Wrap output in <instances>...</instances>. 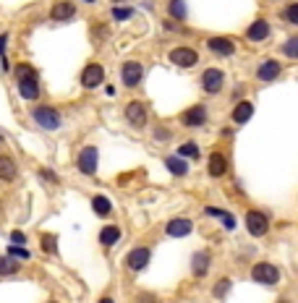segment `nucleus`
I'll use <instances>...</instances> for the list:
<instances>
[{
  "mask_svg": "<svg viewBox=\"0 0 298 303\" xmlns=\"http://www.w3.org/2000/svg\"><path fill=\"white\" fill-rule=\"evenodd\" d=\"M251 115H254V104H251V102H238L236 110H233V120L236 123H246Z\"/></svg>",
  "mask_w": 298,
  "mask_h": 303,
  "instance_id": "obj_20",
  "label": "nucleus"
},
{
  "mask_svg": "<svg viewBox=\"0 0 298 303\" xmlns=\"http://www.w3.org/2000/svg\"><path fill=\"white\" fill-rule=\"evenodd\" d=\"M32 71H34L32 66H18V78H21V76H29Z\"/></svg>",
  "mask_w": 298,
  "mask_h": 303,
  "instance_id": "obj_37",
  "label": "nucleus"
},
{
  "mask_svg": "<svg viewBox=\"0 0 298 303\" xmlns=\"http://www.w3.org/2000/svg\"><path fill=\"white\" fill-rule=\"evenodd\" d=\"M112 3H123V0H112Z\"/></svg>",
  "mask_w": 298,
  "mask_h": 303,
  "instance_id": "obj_41",
  "label": "nucleus"
},
{
  "mask_svg": "<svg viewBox=\"0 0 298 303\" xmlns=\"http://www.w3.org/2000/svg\"><path fill=\"white\" fill-rule=\"evenodd\" d=\"M89 3H94V0H89Z\"/></svg>",
  "mask_w": 298,
  "mask_h": 303,
  "instance_id": "obj_42",
  "label": "nucleus"
},
{
  "mask_svg": "<svg viewBox=\"0 0 298 303\" xmlns=\"http://www.w3.org/2000/svg\"><path fill=\"white\" fill-rule=\"evenodd\" d=\"M16 176H18L16 162L10 160L8 154H0V178L3 180H16Z\"/></svg>",
  "mask_w": 298,
  "mask_h": 303,
  "instance_id": "obj_18",
  "label": "nucleus"
},
{
  "mask_svg": "<svg viewBox=\"0 0 298 303\" xmlns=\"http://www.w3.org/2000/svg\"><path fill=\"white\" fill-rule=\"evenodd\" d=\"M100 303H112L110 298H100Z\"/></svg>",
  "mask_w": 298,
  "mask_h": 303,
  "instance_id": "obj_40",
  "label": "nucleus"
},
{
  "mask_svg": "<svg viewBox=\"0 0 298 303\" xmlns=\"http://www.w3.org/2000/svg\"><path fill=\"white\" fill-rule=\"evenodd\" d=\"M225 170H228L225 157L220 154V152H214V154L210 157V176L212 178H220V176H225Z\"/></svg>",
  "mask_w": 298,
  "mask_h": 303,
  "instance_id": "obj_19",
  "label": "nucleus"
},
{
  "mask_svg": "<svg viewBox=\"0 0 298 303\" xmlns=\"http://www.w3.org/2000/svg\"><path fill=\"white\" fill-rule=\"evenodd\" d=\"M246 228H248L251 236H264L267 228H270V222H267V217L262 214V212L251 209V212H246Z\"/></svg>",
  "mask_w": 298,
  "mask_h": 303,
  "instance_id": "obj_7",
  "label": "nucleus"
},
{
  "mask_svg": "<svg viewBox=\"0 0 298 303\" xmlns=\"http://www.w3.org/2000/svg\"><path fill=\"white\" fill-rule=\"evenodd\" d=\"M92 206H94V212L100 214V217H108L110 214V199H105V196H94V199H92Z\"/></svg>",
  "mask_w": 298,
  "mask_h": 303,
  "instance_id": "obj_26",
  "label": "nucleus"
},
{
  "mask_svg": "<svg viewBox=\"0 0 298 303\" xmlns=\"http://www.w3.org/2000/svg\"><path fill=\"white\" fill-rule=\"evenodd\" d=\"M207 48H210L214 55H222V58H228V55L236 52V44H233L230 40H225V37H212V40L207 42Z\"/></svg>",
  "mask_w": 298,
  "mask_h": 303,
  "instance_id": "obj_14",
  "label": "nucleus"
},
{
  "mask_svg": "<svg viewBox=\"0 0 298 303\" xmlns=\"http://www.w3.org/2000/svg\"><path fill=\"white\" fill-rule=\"evenodd\" d=\"M6 44H8V34H0V55L6 52Z\"/></svg>",
  "mask_w": 298,
  "mask_h": 303,
  "instance_id": "obj_38",
  "label": "nucleus"
},
{
  "mask_svg": "<svg viewBox=\"0 0 298 303\" xmlns=\"http://www.w3.org/2000/svg\"><path fill=\"white\" fill-rule=\"evenodd\" d=\"M142 74H144V68H142V63H136V60L123 63V68H120V78H123L126 86H136L142 81Z\"/></svg>",
  "mask_w": 298,
  "mask_h": 303,
  "instance_id": "obj_8",
  "label": "nucleus"
},
{
  "mask_svg": "<svg viewBox=\"0 0 298 303\" xmlns=\"http://www.w3.org/2000/svg\"><path fill=\"white\" fill-rule=\"evenodd\" d=\"M18 94L24 100H37L40 97V81H37V71H32L29 76L18 78Z\"/></svg>",
  "mask_w": 298,
  "mask_h": 303,
  "instance_id": "obj_4",
  "label": "nucleus"
},
{
  "mask_svg": "<svg viewBox=\"0 0 298 303\" xmlns=\"http://www.w3.org/2000/svg\"><path fill=\"white\" fill-rule=\"evenodd\" d=\"M102 78H105V68H102L100 63H89L84 68V74H82V84L86 89H94V86L102 84Z\"/></svg>",
  "mask_w": 298,
  "mask_h": 303,
  "instance_id": "obj_6",
  "label": "nucleus"
},
{
  "mask_svg": "<svg viewBox=\"0 0 298 303\" xmlns=\"http://www.w3.org/2000/svg\"><path fill=\"white\" fill-rule=\"evenodd\" d=\"M280 71H282V66L278 60H267V63H262L256 68V78L259 81H274V78L280 76Z\"/></svg>",
  "mask_w": 298,
  "mask_h": 303,
  "instance_id": "obj_15",
  "label": "nucleus"
},
{
  "mask_svg": "<svg viewBox=\"0 0 298 303\" xmlns=\"http://www.w3.org/2000/svg\"><path fill=\"white\" fill-rule=\"evenodd\" d=\"M118 238H120V228H116V225H110V228H105L100 232V243H105V246L118 243Z\"/></svg>",
  "mask_w": 298,
  "mask_h": 303,
  "instance_id": "obj_23",
  "label": "nucleus"
},
{
  "mask_svg": "<svg viewBox=\"0 0 298 303\" xmlns=\"http://www.w3.org/2000/svg\"><path fill=\"white\" fill-rule=\"evenodd\" d=\"M78 170H82L84 176H94L97 172V149L94 146L82 149V154H78Z\"/></svg>",
  "mask_w": 298,
  "mask_h": 303,
  "instance_id": "obj_9",
  "label": "nucleus"
},
{
  "mask_svg": "<svg viewBox=\"0 0 298 303\" xmlns=\"http://www.w3.org/2000/svg\"><path fill=\"white\" fill-rule=\"evenodd\" d=\"M32 118H34V123H37L40 128H44V131H55V128H60V115H58V110H52V108H34Z\"/></svg>",
  "mask_w": 298,
  "mask_h": 303,
  "instance_id": "obj_1",
  "label": "nucleus"
},
{
  "mask_svg": "<svg viewBox=\"0 0 298 303\" xmlns=\"http://www.w3.org/2000/svg\"><path fill=\"white\" fill-rule=\"evenodd\" d=\"M76 16V6L74 3H66V0H60V3H55L52 10H50V18L52 21H68Z\"/></svg>",
  "mask_w": 298,
  "mask_h": 303,
  "instance_id": "obj_13",
  "label": "nucleus"
},
{
  "mask_svg": "<svg viewBox=\"0 0 298 303\" xmlns=\"http://www.w3.org/2000/svg\"><path fill=\"white\" fill-rule=\"evenodd\" d=\"M285 55H288V58L298 55V37H290L288 42H285Z\"/></svg>",
  "mask_w": 298,
  "mask_h": 303,
  "instance_id": "obj_32",
  "label": "nucleus"
},
{
  "mask_svg": "<svg viewBox=\"0 0 298 303\" xmlns=\"http://www.w3.org/2000/svg\"><path fill=\"white\" fill-rule=\"evenodd\" d=\"M8 256H16V259H29V251L21 248V246H10L8 248Z\"/></svg>",
  "mask_w": 298,
  "mask_h": 303,
  "instance_id": "obj_34",
  "label": "nucleus"
},
{
  "mask_svg": "<svg viewBox=\"0 0 298 303\" xmlns=\"http://www.w3.org/2000/svg\"><path fill=\"white\" fill-rule=\"evenodd\" d=\"M228 290H230V280H228V277H222L220 282L214 285V290H212V293H214V298H225V293H228Z\"/></svg>",
  "mask_w": 298,
  "mask_h": 303,
  "instance_id": "obj_29",
  "label": "nucleus"
},
{
  "mask_svg": "<svg viewBox=\"0 0 298 303\" xmlns=\"http://www.w3.org/2000/svg\"><path fill=\"white\" fill-rule=\"evenodd\" d=\"M246 37H248L251 42H262V40H267V37H270V24H267L264 18H256L254 24L248 26Z\"/></svg>",
  "mask_w": 298,
  "mask_h": 303,
  "instance_id": "obj_16",
  "label": "nucleus"
},
{
  "mask_svg": "<svg viewBox=\"0 0 298 303\" xmlns=\"http://www.w3.org/2000/svg\"><path fill=\"white\" fill-rule=\"evenodd\" d=\"M112 18H116V21L131 18V8H112Z\"/></svg>",
  "mask_w": 298,
  "mask_h": 303,
  "instance_id": "obj_33",
  "label": "nucleus"
},
{
  "mask_svg": "<svg viewBox=\"0 0 298 303\" xmlns=\"http://www.w3.org/2000/svg\"><path fill=\"white\" fill-rule=\"evenodd\" d=\"M165 165H168V170L173 172V176H178V178H183V176L188 172L186 162H183L180 157H168V160H165Z\"/></svg>",
  "mask_w": 298,
  "mask_h": 303,
  "instance_id": "obj_22",
  "label": "nucleus"
},
{
  "mask_svg": "<svg viewBox=\"0 0 298 303\" xmlns=\"http://www.w3.org/2000/svg\"><path fill=\"white\" fill-rule=\"evenodd\" d=\"M10 240H14V246H21V243H26V236L21 230H14L10 232Z\"/></svg>",
  "mask_w": 298,
  "mask_h": 303,
  "instance_id": "obj_35",
  "label": "nucleus"
},
{
  "mask_svg": "<svg viewBox=\"0 0 298 303\" xmlns=\"http://www.w3.org/2000/svg\"><path fill=\"white\" fill-rule=\"evenodd\" d=\"M40 172H42V176H44V178H48V180H52V183H55V180H58V178H55V176H52V170H40Z\"/></svg>",
  "mask_w": 298,
  "mask_h": 303,
  "instance_id": "obj_39",
  "label": "nucleus"
},
{
  "mask_svg": "<svg viewBox=\"0 0 298 303\" xmlns=\"http://www.w3.org/2000/svg\"><path fill=\"white\" fill-rule=\"evenodd\" d=\"M126 118H128V123L134 128H144L146 126V110L142 102H128L126 104Z\"/></svg>",
  "mask_w": 298,
  "mask_h": 303,
  "instance_id": "obj_10",
  "label": "nucleus"
},
{
  "mask_svg": "<svg viewBox=\"0 0 298 303\" xmlns=\"http://www.w3.org/2000/svg\"><path fill=\"white\" fill-rule=\"evenodd\" d=\"M251 280H256V282H262V285H278L280 282V270L274 264H267V262L254 264V270H251Z\"/></svg>",
  "mask_w": 298,
  "mask_h": 303,
  "instance_id": "obj_2",
  "label": "nucleus"
},
{
  "mask_svg": "<svg viewBox=\"0 0 298 303\" xmlns=\"http://www.w3.org/2000/svg\"><path fill=\"white\" fill-rule=\"evenodd\" d=\"M282 303H285V300H282Z\"/></svg>",
  "mask_w": 298,
  "mask_h": 303,
  "instance_id": "obj_43",
  "label": "nucleus"
},
{
  "mask_svg": "<svg viewBox=\"0 0 298 303\" xmlns=\"http://www.w3.org/2000/svg\"><path fill=\"white\" fill-rule=\"evenodd\" d=\"M16 272H18V264L14 262V256H0V277L16 274Z\"/></svg>",
  "mask_w": 298,
  "mask_h": 303,
  "instance_id": "obj_25",
  "label": "nucleus"
},
{
  "mask_svg": "<svg viewBox=\"0 0 298 303\" xmlns=\"http://www.w3.org/2000/svg\"><path fill=\"white\" fill-rule=\"evenodd\" d=\"M136 303H157L154 296H149V293H142L139 298H136Z\"/></svg>",
  "mask_w": 298,
  "mask_h": 303,
  "instance_id": "obj_36",
  "label": "nucleus"
},
{
  "mask_svg": "<svg viewBox=\"0 0 298 303\" xmlns=\"http://www.w3.org/2000/svg\"><path fill=\"white\" fill-rule=\"evenodd\" d=\"M170 16L183 21L186 18V3H183V0H170Z\"/></svg>",
  "mask_w": 298,
  "mask_h": 303,
  "instance_id": "obj_28",
  "label": "nucleus"
},
{
  "mask_svg": "<svg viewBox=\"0 0 298 303\" xmlns=\"http://www.w3.org/2000/svg\"><path fill=\"white\" fill-rule=\"evenodd\" d=\"M52 303H55V300H52Z\"/></svg>",
  "mask_w": 298,
  "mask_h": 303,
  "instance_id": "obj_44",
  "label": "nucleus"
},
{
  "mask_svg": "<svg viewBox=\"0 0 298 303\" xmlns=\"http://www.w3.org/2000/svg\"><path fill=\"white\" fill-rule=\"evenodd\" d=\"M222 81H225V76H222L220 68H207L204 76H202V89L210 92V94H214V92L222 89Z\"/></svg>",
  "mask_w": 298,
  "mask_h": 303,
  "instance_id": "obj_5",
  "label": "nucleus"
},
{
  "mask_svg": "<svg viewBox=\"0 0 298 303\" xmlns=\"http://www.w3.org/2000/svg\"><path fill=\"white\" fill-rule=\"evenodd\" d=\"M149 256H152V251L149 248H134L131 254H128V259H126V264H128V270H134V272H139V270H144V266L149 264Z\"/></svg>",
  "mask_w": 298,
  "mask_h": 303,
  "instance_id": "obj_11",
  "label": "nucleus"
},
{
  "mask_svg": "<svg viewBox=\"0 0 298 303\" xmlns=\"http://www.w3.org/2000/svg\"><path fill=\"white\" fill-rule=\"evenodd\" d=\"M194 274H196V277H204V274H207V266H210V254L207 251H199L196 256H194Z\"/></svg>",
  "mask_w": 298,
  "mask_h": 303,
  "instance_id": "obj_21",
  "label": "nucleus"
},
{
  "mask_svg": "<svg viewBox=\"0 0 298 303\" xmlns=\"http://www.w3.org/2000/svg\"><path fill=\"white\" fill-rule=\"evenodd\" d=\"M42 251H44V254H50V256H55V254H58V236H52V232H48V236L42 238Z\"/></svg>",
  "mask_w": 298,
  "mask_h": 303,
  "instance_id": "obj_27",
  "label": "nucleus"
},
{
  "mask_svg": "<svg viewBox=\"0 0 298 303\" xmlns=\"http://www.w3.org/2000/svg\"><path fill=\"white\" fill-rule=\"evenodd\" d=\"M178 154H180V157H194V160H196V157H199V146L188 142V144H183V146L178 149Z\"/></svg>",
  "mask_w": 298,
  "mask_h": 303,
  "instance_id": "obj_30",
  "label": "nucleus"
},
{
  "mask_svg": "<svg viewBox=\"0 0 298 303\" xmlns=\"http://www.w3.org/2000/svg\"><path fill=\"white\" fill-rule=\"evenodd\" d=\"M207 214H210V217H220V220H222V225H225L228 230H233V228H236V220L230 217V212H225V209H214V206H207Z\"/></svg>",
  "mask_w": 298,
  "mask_h": 303,
  "instance_id": "obj_24",
  "label": "nucleus"
},
{
  "mask_svg": "<svg viewBox=\"0 0 298 303\" xmlns=\"http://www.w3.org/2000/svg\"><path fill=\"white\" fill-rule=\"evenodd\" d=\"M168 58H170V63H176L180 68H191V66H196V60H199V55H196L194 48H176V50H170Z\"/></svg>",
  "mask_w": 298,
  "mask_h": 303,
  "instance_id": "obj_3",
  "label": "nucleus"
},
{
  "mask_svg": "<svg viewBox=\"0 0 298 303\" xmlns=\"http://www.w3.org/2000/svg\"><path fill=\"white\" fill-rule=\"evenodd\" d=\"M285 18H288L290 24L298 26V3H290L288 8H285Z\"/></svg>",
  "mask_w": 298,
  "mask_h": 303,
  "instance_id": "obj_31",
  "label": "nucleus"
},
{
  "mask_svg": "<svg viewBox=\"0 0 298 303\" xmlns=\"http://www.w3.org/2000/svg\"><path fill=\"white\" fill-rule=\"evenodd\" d=\"M191 232V222L188 220H170L168 222V236H173V238H186Z\"/></svg>",
  "mask_w": 298,
  "mask_h": 303,
  "instance_id": "obj_17",
  "label": "nucleus"
},
{
  "mask_svg": "<svg viewBox=\"0 0 298 303\" xmlns=\"http://www.w3.org/2000/svg\"><path fill=\"white\" fill-rule=\"evenodd\" d=\"M180 120H183V126H204L207 123V110L202 108V104H194V108H188L186 112L180 115Z\"/></svg>",
  "mask_w": 298,
  "mask_h": 303,
  "instance_id": "obj_12",
  "label": "nucleus"
}]
</instances>
